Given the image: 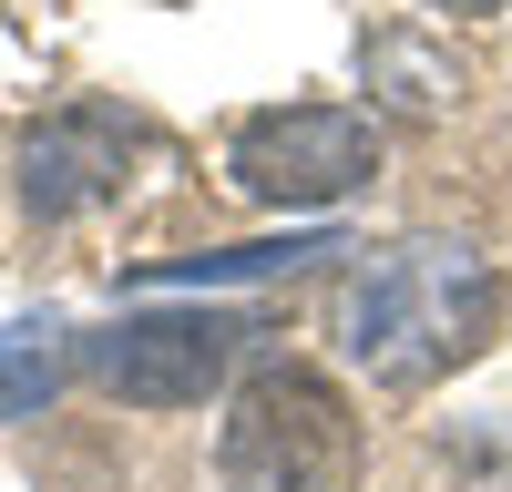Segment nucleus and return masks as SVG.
I'll list each match as a JSON object with an SVG mask.
<instances>
[{
	"label": "nucleus",
	"instance_id": "obj_1",
	"mask_svg": "<svg viewBox=\"0 0 512 492\" xmlns=\"http://www.w3.org/2000/svg\"><path fill=\"white\" fill-rule=\"evenodd\" d=\"M492 318H502L492 257H472L451 236H410V246H379L349 287V359L379 390H420L451 359H472L492 339Z\"/></svg>",
	"mask_w": 512,
	"mask_h": 492
},
{
	"label": "nucleus",
	"instance_id": "obj_2",
	"mask_svg": "<svg viewBox=\"0 0 512 492\" xmlns=\"http://www.w3.org/2000/svg\"><path fill=\"white\" fill-rule=\"evenodd\" d=\"M216 472H226V492H349L359 482V421L318 369L267 359L226 410Z\"/></svg>",
	"mask_w": 512,
	"mask_h": 492
},
{
	"label": "nucleus",
	"instance_id": "obj_3",
	"mask_svg": "<svg viewBox=\"0 0 512 492\" xmlns=\"http://www.w3.org/2000/svg\"><path fill=\"white\" fill-rule=\"evenodd\" d=\"M226 175L256 205H338L379 175V123L349 103H277V113H246L236 123V154Z\"/></svg>",
	"mask_w": 512,
	"mask_h": 492
},
{
	"label": "nucleus",
	"instance_id": "obj_4",
	"mask_svg": "<svg viewBox=\"0 0 512 492\" xmlns=\"http://www.w3.org/2000/svg\"><path fill=\"white\" fill-rule=\"evenodd\" d=\"M246 339L256 328L226 308H144V318H113L103 339H82V369L134 410H185L246 359Z\"/></svg>",
	"mask_w": 512,
	"mask_h": 492
},
{
	"label": "nucleus",
	"instance_id": "obj_5",
	"mask_svg": "<svg viewBox=\"0 0 512 492\" xmlns=\"http://www.w3.org/2000/svg\"><path fill=\"white\" fill-rule=\"evenodd\" d=\"M113 175H123V123H113V113H52V123L21 144V195H31V216H82L93 195H113Z\"/></svg>",
	"mask_w": 512,
	"mask_h": 492
},
{
	"label": "nucleus",
	"instance_id": "obj_6",
	"mask_svg": "<svg viewBox=\"0 0 512 492\" xmlns=\"http://www.w3.org/2000/svg\"><path fill=\"white\" fill-rule=\"evenodd\" d=\"M52 390H62V318L0 328V421H41Z\"/></svg>",
	"mask_w": 512,
	"mask_h": 492
},
{
	"label": "nucleus",
	"instance_id": "obj_7",
	"mask_svg": "<svg viewBox=\"0 0 512 492\" xmlns=\"http://www.w3.org/2000/svg\"><path fill=\"white\" fill-rule=\"evenodd\" d=\"M297 257H338L328 236H287V246H216V257H154L144 277H164V287H205V277H277V267H297Z\"/></svg>",
	"mask_w": 512,
	"mask_h": 492
},
{
	"label": "nucleus",
	"instance_id": "obj_8",
	"mask_svg": "<svg viewBox=\"0 0 512 492\" xmlns=\"http://www.w3.org/2000/svg\"><path fill=\"white\" fill-rule=\"evenodd\" d=\"M431 11H451V21H492V11H512V0H431Z\"/></svg>",
	"mask_w": 512,
	"mask_h": 492
}]
</instances>
